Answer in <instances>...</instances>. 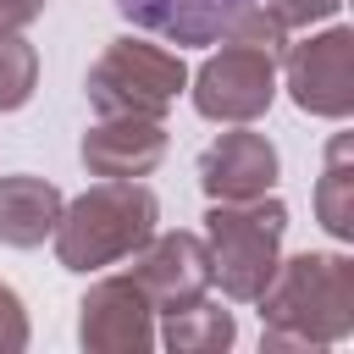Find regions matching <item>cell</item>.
Wrapping results in <instances>:
<instances>
[{"label": "cell", "instance_id": "6da1fadb", "mask_svg": "<svg viewBox=\"0 0 354 354\" xmlns=\"http://www.w3.org/2000/svg\"><path fill=\"white\" fill-rule=\"evenodd\" d=\"M260 348H332L354 337V260L332 249H304L277 260L260 288Z\"/></svg>", "mask_w": 354, "mask_h": 354}, {"label": "cell", "instance_id": "7a4b0ae2", "mask_svg": "<svg viewBox=\"0 0 354 354\" xmlns=\"http://www.w3.org/2000/svg\"><path fill=\"white\" fill-rule=\"evenodd\" d=\"M160 221V199L138 183V177H100L94 188H83L77 199L61 205L55 221V260L61 271H105L116 260H127L133 249L149 243Z\"/></svg>", "mask_w": 354, "mask_h": 354}, {"label": "cell", "instance_id": "3957f363", "mask_svg": "<svg viewBox=\"0 0 354 354\" xmlns=\"http://www.w3.org/2000/svg\"><path fill=\"white\" fill-rule=\"evenodd\" d=\"M282 232H288V205L260 194V199H210L205 216V249H210V282H221L227 299L254 304L260 288L271 282L282 260Z\"/></svg>", "mask_w": 354, "mask_h": 354}, {"label": "cell", "instance_id": "277c9868", "mask_svg": "<svg viewBox=\"0 0 354 354\" xmlns=\"http://www.w3.org/2000/svg\"><path fill=\"white\" fill-rule=\"evenodd\" d=\"M188 88V66L177 50L149 44V39H111L100 50V61L83 77L88 111L94 116H160L177 105V94Z\"/></svg>", "mask_w": 354, "mask_h": 354}, {"label": "cell", "instance_id": "5b68a950", "mask_svg": "<svg viewBox=\"0 0 354 354\" xmlns=\"http://www.w3.org/2000/svg\"><path fill=\"white\" fill-rule=\"evenodd\" d=\"M138 33L166 39V44H266L288 50V28L266 11V0H111Z\"/></svg>", "mask_w": 354, "mask_h": 354}, {"label": "cell", "instance_id": "8992f818", "mask_svg": "<svg viewBox=\"0 0 354 354\" xmlns=\"http://www.w3.org/2000/svg\"><path fill=\"white\" fill-rule=\"evenodd\" d=\"M188 94H194V111L205 122H232V127L260 122L277 100V50L227 39L221 50L205 55Z\"/></svg>", "mask_w": 354, "mask_h": 354}, {"label": "cell", "instance_id": "52a82bcc", "mask_svg": "<svg viewBox=\"0 0 354 354\" xmlns=\"http://www.w3.org/2000/svg\"><path fill=\"white\" fill-rule=\"evenodd\" d=\"M277 77L288 83L304 116L348 122L354 116V28H326L277 55Z\"/></svg>", "mask_w": 354, "mask_h": 354}, {"label": "cell", "instance_id": "ba28073f", "mask_svg": "<svg viewBox=\"0 0 354 354\" xmlns=\"http://www.w3.org/2000/svg\"><path fill=\"white\" fill-rule=\"evenodd\" d=\"M133 260V282H138V293L155 304V315H166V310H183V304H194V299H205L210 293V249H205V238L199 232H149V243L144 249H133L127 254Z\"/></svg>", "mask_w": 354, "mask_h": 354}, {"label": "cell", "instance_id": "9c48e42d", "mask_svg": "<svg viewBox=\"0 0 354 354\" xmlns=\"http://www.w3.org/2000/svg\"><path fill=\"white\" fill-rule=\"evenodd\" d=\"M77 343L88 354H149L155 348V304L133 277H100L77 304Z\"/></svg>", "mask_w": 354, "mask_h": 354}, {"label": "cell", "instance_id": "30bf717a", "mask_svg": "<svg viewBox=\"0 0 354 354\" xmlns=\"http://www.w3.org/2000/svg\"><path fill=\"white\" fill-rule=\"evenodd\" d=\"M166 144H171V133L160 116H100L83 133L77 155H83L88 177H149L166 160Z\"/></svg>", "mask_w": 354, "mask_h": 354}, {"label": "cell", "instance_id": "8fae6325", "mask_svg": "<svg viewBox=\"0 0 354 354\" xmlns=\"http://www.w3.org/2000/svg\"><path fill=\"white\" fill-rule=\"evenodd\" d=\"M277 171H282L277 144L266 133H249V122L221 133L199 155V188L210 199H260V194L277 188Z\"/></svg>", "mask_w": 354, "mask_h": 354}, {"label": "cell", "instance_id": "7c38bea8", "mask_svg": "<svg viewBox=\"0 0 354 354\" xmlns=\"http://www.w3.org/2000/svg\"><path fill=\"white\" fill-rule=\"evenodd\" d=\"M61 188L44 183V177H28V171H11L0 177V243L11 249H39L55 221H61Z\"/></svg>", "mask_w": 354, "mask_h": 354}, {"label": "cell", "instance_id": "4fadbf2b", "mask_svg": "<svg viewBox=\"0 0 354 354\" xmlns=\"http://www.w3.org/2000/svg\"><path fill=\"white\" fill-rule=\"evenodd\" d=\"M232 337H238L232 310H221L210 299H194L183 310H166V326L155 332V343H166L171 354H221V348H232Z\"/></svg>", "mask_w": 354, "mask_h": 354}, {"label": "cell", "instance_id": "5bb4252c", "mask_svg": "<svg viewBox=\"0 0 354 354\" xmlns=\"http://www.w3.org/2000/svg\"><path fill=\"white\" fill-rule=\"evenodd\" d=\"M315 216L337 243L354 238V138L348 133L326 144V166L315 177Z\"/></svg>", "mask_w": 354, "mask_h": 354}, {"label": "cell", "instance_id": "9a60e30c", "mask_svg": "<svg viewBox=\"0 0 354 354\" xmlns=\"http://www.w3.org/2000/svg\"><path fill=\"white\" fill-rule=\"evenodd\" d=\"M39 88V50L22 33H0V111H22Z\"/></svg>", "mask_w": 354, "mask_h": 354}, {"label": "cell", "instance_id": "2e32d148", "mask_svg": "<svg viewBox=\"0 0 354 354\" xmlns=\"http://www.w3.org/2000/svg\"><path fill=\"white\" fill-rule=\"evenodd\" d=\"M266 11L293 33V28H315V22H332L343 11V0H266Z\"/></svg>", "mask_w": 354, "mask_h": 354}, {"label": "cell", "instance_id": "e0dca14e", "mask_svg": "<svg viewBox=\"0 0 354 354\" xmlns=\"http://www.w3.org/2000/svg\"><path fill=\"white\" fill-rule=\"evenodd\" d=\"M22 348H28V310L17 288L0 282V354H22Z\"/></svg>", "mask_w": 354, "mask_h": 354}, {"label": "cell", "instance_id": "ac0fdd59", "mask_svg": "<svg viewBox=\"0 0 354 354\" xmlns=\"http://www.w3.org/2000/svg\"><path fill=\"white\" fill-rule=\"evenodd\" d=\"M50 0H0V33H22L33 17H44Z\"/></svg>", "mask_w": 354, "mask_h": 354}]
</instances>
